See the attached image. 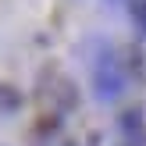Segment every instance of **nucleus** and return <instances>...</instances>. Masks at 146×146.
I'll return each mask as SVG.
<instances>
[{
    "mask_svg": "<svg viewBox=\"0 0 146 146\" xmlns=\"http://www.w3.org/2000/svg\"><path fill=\"white\" fill-rule=\"evenodd\" d=\"M89 86L100 104H114L128 89V71H125V54L114 43H96V54L89 57Z\"/></svg>",
    "mask_w": 146,
    "mask_h": 146,
    "instance_id": "1",
    "label": "nucleus"
},
{
    "mask_svg": "<svg viewBox=\"0 0 146 146\" xmlns=\"http://www.w3.org/2000/svg\"><path fill=\"white\" fill-rule=\"evenodd\" d=\"M43 96H46V100H54V104H57V114H68L71 107L78 104L75 82H71V78L64 75V71H57V68L43 71Z\"/></svg>",
    "mask_w": 146,
    "mask_h": 146,
    "instance_id": "2",
    "label": "nucleus"
},
{
    "mask_svg": "<svg viewBox=\"0 0 146 146\" xmlns=\"http://www.w3.org/2000/svg\"><path fill=\"white\" fill-rule=\"evenodd\" d=\"M118 132H121V143L146 146V118H143L139 107H128V111L118 114Z\"/></svg>",
    "mask_w": 146,
    "mask_h": 146,
    "instance_id": "3",
    "label": "nucleus"
},
{
    "mask_svg": "<svg viewBox=\"0 0 146 146\" xmlns=\"http://www.w3.org/2000/svg\"><path fill=\"white\" fill-rule=\"evenodd\" d=\"M21 111V93L14 89V86H7V82H0V114H18Z\"/></svg>",
    "mask_w": 146,
    "mask_h": 146,
    "instance_id": "4",
    "label": "nucleus"
},
{
    "mask_svg": "<svg viewBox=\"0 0 146 146\" xmlns=\"http://www.w3.org/2000/svg\"><path fill=\"white\" fill-rule=\"evenodd\" d=\"M128 14H132L135 29L146 36V0H132V4H128Z\"/></svg>",
    "mask_w": 146,
    "mask_h": 146,
    "instance_id": "5",
    "label": "nucleus"
},
{
    "mask_svg": "<svg viewBox=\"0 0 146 146\" xmlns=\"http://www.w3.org/2000/svg\"><path fill=\"white\" fill-rule=\"evenodd\" d=\"M89 143H93V146H96V135H93V139H89ZM68 146H78V143H68Z\"/></svg>",
    "mask_w": 146,
    "mask_h": 146,
    "instance_id": "6",
    "label": "nucleus"
},
{
    "mask_svg": "<svg viewBox=\"0 0 146 146\" xmlns=\"http://www.w3.org/2000/svg\"><path fill=\"white\" fill-rule=\"evenodd\" d=\"M121 146H128V143H121Z\"/></svg>",
    "mask_w": 146,
    "mask_h": 146,
    "instance_id": "7",
    "label": "nucleus"
}]
</instances>
